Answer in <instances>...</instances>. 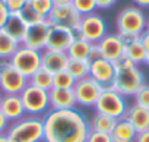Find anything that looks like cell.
<instances>
[{
  "label": "cell",
  "instance_id": "cell-1",
  "mask_svg": "<svg viewBox=\"0 0 149 142\" xmlns=\"http://www.w3.org/2000/svg\"><path fill=\"white\" fill-rule=\"evenodd\" d=\"M89 120L78 108L50 110L44 116V142H86Z\"/></svg>",
  "mask_w": 149,
  "mask_h": 142
},
{
  "label": "cell",
  "instance_id": "cell-2",
  "mask_svg": "<svg viewBox=\"0 0 149 142\" xmlns=\"http://www.w3.org/2000/svg\"><path fill=\"white\" fill-rule=\"evenodd\" d=\"M6 133L18 142H44V117L26 114L10 123Z\"/></svg>",
  "mask_w": 149,
  "mask_h": 142
},
{
  "label": "cell",
  "instance_id": "cell-3",
  "mask_svg": "<svg viewBox=\"0 0 149 142\" xmlns=\"http://www.w3.org/2000/svg\"><path fill=\"white\" fill-rule=\"evenodd\" d=\"M148 18L143 13V10L137 6H127L124 8L116 19V27L118 34H133V35H142V32L146 31Z\"/></svg>",
  "mask_w": 149,
  "mask_h": 142
},
{
  "label": "cell",
  "instance_id": "cell-4",
  "mask_svg": "<svg viewBox=\"0 0 149 142\" xmlns=\"http://www.w3.org/2000/svg\"><path fill=\"white\" fill-rule=\"evenodd\" d=\"M145 84L146 82H145L143 72L137 66H133L130 69L117 70L113 82V88L124 97H134L136 92Z\"/></svg>",
  "mask_w": 149,
  "mask_h": 142
},
{
  "label": "cell",
  "instance_id": "cell-5",
  "mask_svg": "<svg viewBox=\"0 0 149 142\" xmlns=\"http://www.w3.org/2000/svg\"><path fill=\"white\" fill-rule=\"evenodd\" d=\"M25 107V113L29 116H38L44 117L50 110V97L48 91H44L41 88H37L34 85H26L25 90L19 94Z\"/></svg>",
  "mask_w": 149,
  "mask_h": 142
},
{
  "label": "cell",
  "instance_id": "cell-6",
  "mask_svg": "<svg viewBox=\"0 0 149 142\" xmlns=\"http://www.w3.org/2000/svg\"><path fill=\"white\" fill-rule=\"evenodd\" d=\"M94 108H95V113H102L114 119H120V117H124L129 106L124 95L117 92L114 88H105L101 92Z\"/></svg>",
  "mask_w": 149,
  "mask_h": 142
},
{
  "label": "cell",
  "instance_id": "cell-7",
  "mask_svg": "<svg viewBox=\"0 0 149 142\" xmlns=\"http://www.w3.org/2000/svg\"><path fill=\"white\" fill-rule=\"evenodd\" d=\"M76 37H81L91 44H98L108 32H107V22L98 13H89L82 16L79 28L74 31Z\"/></svg>",
  "mask_w": 149,
  "mask_h": 142
},
{
  "label": "cell",
  "instance_id": "cell-8",
  "mask_svg": "<svg viewBox=\"0 0 149 142\" xmlns=\"http://www.w3.org/2000/svg\"><path fill=\"white\" fill-rule=\"evenodd\" d=\"M10 63L25 78L29 79L41 67V51L21 44L15 54L10 57Z\"/></svg>",
  "mask_w": 149,
  "mask_h": 142
},
{
  "label": "cell",
  "instance_id": "cell-9",
  "mask_svg": "<svg viewBox=\"0 0 149 142\" xmlns=\"http://www.w3.org/2000/svg\"><path fill=\"white\" fill-rule=\"evenodd\" d=\"M26 85L28 78L13 67L10 60H0V91L3 94H21Z\"/></svg>",
  "mask_w": 149,
  "mask_h": 142
},
{
  "label": "cell",
  "instance_id": "cell-10",
  "mask_svg": "<svg viewBox=\"0 0 149 142\" xmlns=\"http://www.w3.org/2000/svg\"><path fill=\"white\" fill-rule=\"evenodd\" d=\"M104 88L91 76L76 81L73 87V92L76 97V104L82 107H94L101 95Z\"/></svg>",
  "mask_w": 149,
  "mask_h": 142
},
{
  "label": "cell",
  "instance_id": "cell-11",
  "mask_svg": "<svg viewBox=\"0 0 149 142\" xmlns=\"http://www.w3.org/2000/svg\"><path fill=\"white\" fill-rule=\"evenodd\" d=\"M81 19H82V15L72 6V3L56 5L53 8V10L50 12V15L47 16V21L51 25L66 27V28H70L73 31H76L79 28Z\"/></svg>",
  "mask_w": 149,
  "mask_h": 142
},
{
  "label": "cell",
  "instance_id": "cell-12",
  "mask_svg": "<svg viewBox=\"0 0 149 142\" xmlns=\"http://www.w3.org/2000/svg\"><path fill=\"white\" fill-rule=\"evenodd\" d=\"M50 28H51V24L47 19H44L42 22L29 25L22 45H26V47L38 50V51H44L45 47H47V41H48V35H50Z\"/></svg>",
  "mask_w": 149,
  "mask_h": 142
},
{
  "label": "cell",
  "instance_id": "cell-13",
  "mask_svg": "<svg viewBox=\"0 0 149 142\" xmlns=\"http://www.w3.org/2000/svg\"><path fill=\"white\" fill-rule=\"evenodd\" d=\"M89 76L94 78L104 90L113 88V82H114V76H116L114 63L107 59H102V57L91 62Z\"/></svg>",
  "mask_w": 149,
  "mask_h": 142
},
{
  "label": "cell",
  "instance_id": "cell-14",
  "mask_svg": "<svg viewBox=\"0 0 149 142\" xmlns=\"http://www.w3.org/2000/svg\"><path fill=\"white\" fill-rule=\"evenodd\" d=\"M74 38H76V34L73 29L60 25H51L45 48L54 51H67Z\"/></svg>",
  "mask_w": 149,
  "mask_h": 142
},
{
  "label": "cell",
  "instance_id": "cell-15",
  "mask_svg": "<svg viewBox=\"0 0 149 142\" xmlns=\"http://www.w3.org/2000/svg\"><path fill=\"white\" fill-rule=\"evenodd\" d=\"M0 111L3 113V116L10 123L26 116L25 107L19 94H3V98L0 101Z\"/></svg>",
  "mask_w": 149,
  "mask_h": 142
},
{
  "label": "cell",
  "instance_id": "cell-16",
  "mask_svg": "<svg viewBox=\"0 0 149 142\" xmlns=\"http://www.w3.org/2000/svg\"><path fill=\"white\" fill-rule=\"evenodd\" d=\"M97 45L100 48L101 57L110 62H116L121 54H124V44L121 43L118 34H107Z\"/></svg>",
  "mask_w": 149,
  "mask_h": 142
},
{
  "label": "cell",
  "instance_id": "cell-17",
  "mask_svg": "<svg viewBox=\"0 0 149 142\" xmlns=\"http://www.w3.org/2000/svg\"><path fill=\"white\" fill-rule=\"evenodd\" d=\"M48 97H50L51 110H70V108H76L78 106L73 90L51 88L48 91Z\"/></svg>",
  "mask_w": 149,
  "mask_h": 142
},
{
  "label": "cell",
  "instance_id": "cell-18",
  "mask_svg": "<svg viewBox=\"0 0 149 142\" xmlns=\"http://www.w3.org/2000/svg\"><path fill=\"white\" fill-rule=\"evenodd\" d=\"M69 62V56L66 51H54V50H44L41 51V66L51 73H57L66 69Z\"/></svg>",
  "mask_w": 149,
  "mask_h": 142
},
{
  "label": "cell",
  "instance_id": "cell-19",
  "mask_svg": "<svg viewBox=\"0 0 149 142\" xmlns=\"http://www.w3.org/2000/svg\"><path fill=\"white\" fill-rule=\"evenodd\" d=\"M124 117L133 125L137 133L149 129V108L140 107L137 104L129 106Z\"/></svg>",
  "mask_w": 149,
  "mask_h": 142
},
{
  "label": "cell",
  "instance_id": "cell-20",
  "mask_svg": "<svg viewBox=\"0 0 149 142\" xmlns=\"http://www.w3.org/2000/svg\"><path fill=\"white\" fill-rule=\"evenodd\" d=\"M29 25L22 19L21 13H10L9 15V19L6 22V25L3 27V29L15 40L18 41L19 44L24 43V38L26 35V31H28Z\"/></svg>",
  "mask_w": 149,
  "mask_h": 142
},
{
  "label": "cell",
  "instance_id": "cell-21",
  "mask_svg": "<svg viewBox=\"0 0 149 142\" xmlns=\"http://www.w3.org/2000/svg\"><path fill=\"white\" fill-rule=\"evenodd\" d=\"M110 135L113 142H134L137 132L126 117H120L117 119L116 126Z\"/></svg>",
  "mask_w": 149,
  "mask_h": 142
},
{
  "label": "cell",
  "instance_id": "cell-22",
  "mask_svg": "<svg viewBox=\"0 0 149 142\" xmlns=\"http://www.w3.org/2000/svg\"><path fill=\"white\" fill-rule=\"evenodd\" d=\"M94 44H91L89 41L81 38V37H76L73 40V43L70 44V47L67 48V56L69 59H79V60H88L89 57V53H91V48H92Z\"/></svg>",
  "mask_w": 149,
  "mask_h": 142
},
{
  "label": "cell",
  "instance_id": "cell-23",
  "mask_svg": "<svg viewBox=\"0 0 149 142\" xmlns=\"http://www.w3.org/2000/svg\"><path fill=\"white\" fill-rule=\"evenodd\" d=\"M116 122H117V119H114L111 116H107L102 113H95L92 116V119L89 120V127H91V130H95V132L111 133L116 126Z\"/></svg>",
  "mask_w": 149,
  "mask_h": 142
},
{
  "label": "cell",
  "instance_id": "cell-24",
  "mask_svg": "<svg viewBox=\"0 0 149 142\" xmlns=\"http://www.w3.org/2000/svg\"><path fill=\"white\" fill-rule=\"evenodd\" d=\"M66 70L74 78V81L84 79V78L89 76L91 62L89 60H79V59H69Z\"/></svg>",
  "mask_w": 149,
  "mask_h": 142
},
{
  "label": "cell",
  "instance_id": "cell-25",
  "mask_svg": "<svg viewBox=\"0 0 149 142\" xmlns=\"http://www.w3.org/2000/svg\"><path fill=\"white\" fill-rule=\"evenodd\" d=\"M53 81H54V73H51L50 70H47V69H44L41 66L37 72L28 79V84L34 85L37 88H41L44 91H50L53 88Z\"/></svg>",
  "mask_w": 149,
  "mask_h": 142
},
{
  "label": "cell",
  "instance_id": "cell-26",
  "mask_svg": "<svg viewBox=\"0 0 149 142\" xmlns=\"http://www.w3.org/2000/svg\"><path fill=\"white\" fill-rule=\"evenodd\" d=\"M21 44L15 41L3 28L0 29V60H10Z\"/></svg>",
  "mask_w": 149,
  "mask_h": 142
},
{
  "label": "cell",
  "instance_id": "cell-27",
  "mask_svg": "<svg viewBox=\"0 0 149 142\" xmlns=\"http://www.w3.org/2000/svg\"><path fill=\"white\" fill-rule=\"evenodd\" d=\"M124 53L130 57V60L136 66H139L140 63H145V57H146V53L148 51L143 47V44L140 41V37H139L137 40H134L133 43H130L129 45L124 47Z\"/></svg>",
  "mask_w": 149,
  "mask_h": 142
},
{
  "label": "cell",
  "instance_id": "cell-28",
  "mask_svg": "<svg viewBox=\"0 0 149 142\" xmlns=\"http://www.w3.org/2000/svg\"><path fill=\"white\" fill-rule=\"evenodd\" d=\"M74 84V78L67 72V70H61V72L54 73V81H53V88H58V90H73Z\"/></svg>",
  "mask_w": 149,
  "mask_h": 142
},
{
  "label": "cell",
  "instance_id": "cell-29",
  "mask_svg": "<svg viewBox=\"0 0 149 142\" xmlns=\"http://www.w3.org/2000/svg\"><path fill=\"white\" fill-rule=\"evenodd\" d=\"M21 13V16H22V19L28 24V25H34V24H38V22H42L45 18H42L31 5H29V0H28V3L25 5V8L19 12Z\"/></svg>",
  "mask_w": 149,
  "mask_h": 142
},
{
  "label": "cell",
  "instance_id": "cell-30",
  "mask_svg": "<svg viewBox=\"0 0 149 142\" xmlns=\"http://www.w3.org/2000/svg\"><path fill=\"white\" fill-rule=\"evenodd\" d=\"M72 6L76 9L82 16L94 13L97 10V3L95 0H72Z\"/></svg>",
  "mask_w": 149,
  "mask_h": 142
},
{
  "label": "cell",
  "instance_id": "cell-31",
  "mask_svg": "<svg viewBox=\"0 0 149 142\" xmlns=\"http://www.w3.org/2000/svg\"><path fill=\"white\" fill-rule=\"evenodd\" d=\"M29 5L45 19L50 15V12L53 10V8H54L53 0H29Z\"/></svg>",
  "mask_w": 149,
  "mask_h": 142
},
{
  "label": "cell",
  "instance_id": "cell-32",
  "mask_svg": "<svg viewBox=\"0 0 149 142\" xmlns=\"http://www.w3.org/2000/svg\"><path fill=\"white\" fill-rule=\"evenodd\" d=\"M134 104L140 106V107H145V108H149V85L145 84L134 95Z\"/></svg>",
  "mask_w": 149,
  "mask_h": 142
},
{
  "label": "cell",
  "instance_id": "cell-33",
  "mask_svg": "<svg viewBox=\"0 0 149 142\" xmlns=\"http://www.w3.org/2000/svg\"><path fill=\"white\" fill-rule=\"evenodd\" d=\"M114 63V67H116V72L117 70H124V69H130V67H133V66H136L132 60H130V57L124 53V54H121L116 62H113Z\"/></svg>",
  "mask_w": 149,
  "mask_h": 142
},
{
  "label": "cell",
  "instance_id": "cell-34",
  "mask_svg": "<svg viewBox=\"0 0 149 142\" xmlns=\"http://www.w3.org/2000/svg\"><path fill=\"white\" fill-rule=\"evenodd\" d=\"M26 3L28 0H5V5L10 13H19Z\"/></svg>",
  "mask_w": 149,
  "mask_h": 142
},
{
  "label": "cell",
  "instance_id": "cell-35",
  "mask_svg": "<svg viewBox=\"0 0 149 142\" xmlns=\"http://www.w3.org/2000/svg\"><path fill=\"white\" fill-rule=\"evenodd\" d=\"M86 142H113V139H111L110 133H102V132L91 130L89 135H88Z\"/></svg>",
  "mask_w": 149,
  "mask_h": 142
},
{
  "label": "cell",
  "instance_id": "cell-36",
  "mask_svg": "<svg viewBox=\"0 0 149 142\" xmlns=\"http://www.w3.org/2000/svg\"><path fill=\"white\" fill-rule=\"evenodd\" d=\"M9 15H10V12L8 10L5 2H2V0H0V29L6 25V22H8V19H9Z\"/></svg>",
  "mask_w": 149,
  "mask_h": 142
},
{
  "label": "cell",
  "instance_id": "cell-37",
  "mask_svg": "<svg viewBox=\"0 0 149 142\" xmlns=\"http://www.w3.org/2000/svg\"><path fill=\"white\" fill-rule=\"evenodd\" d=\"M95 3L97 9H110L117 3V0H95Z\"/></svg>",
  "mask_w": 149,
  "mask_h": 142
},
{
  "label": "cell",
  "instance_id": "cell-38",
  "mask_svg": "<svg viewBox=\"0 0 149 142\" xmlns=\"http://www.w3.org/2000/svg\"><path fill=\"white\" fill-rule=\"evenodd\" d=\"M117 34H118V32H117ZM118 37H120L121 43L124 44V47H126V45H129L130 43H133L134 40H137V38H139V35H133V34H118Z\"/></svg>",
  "mask_w": 149,
  "mask_h": 142
},
{
  "label": "cell",
  "instance_id": "cell-39",
  "mask_svg": "<svg viewBox=\"0 0 149 142\" xmlns=\"http://www.w3.org/2000/svg\"><path fill=\"white\" fill-rule=\"evenodd\" d=\"M9 125H10V122L3 116L2 111H0V133H6L8 129H9Z\"/></svg>",
  "mask_w": 149,
  "mask_h": 142
},
{
  "label": "cell",
  "instance_id": "cell-40",
  "mask_svg": "<svg viewBox=\"0 0 149 142\" xmlns=\"http://www.w3.org/2000/svg\"><path fill=\"white\" fill-rule=\"evenodd\" d=\"M97 59H101V53H100L98 45H97V44H94V45H92V48H91V53H89L88 60H89V62H94V60H97Z\"/></svg>",
  "mask_w": 149,
  "mask_h": 142
},
{
  "label": "cell",
  "instance_id": "cell-41",
  "mask_svg": "<svg viewBox=\"0 0 149 142\" xmlns=\"http://www.w3.org/2000/svg\"><path fill=\"white\" fill-rule=\"evenodd\" d=\"M134 142H149V129L148 130H143V132H139L136 135Z\"/></svg>",
  "mask_w": 149,
  "mask_h": 142
},
{
  "label": "cell",
  "instance_id": "cell-42",
  "mask_svg": "<svg viewBox=\"0 0 149 142\" xmlns=\"http://www.w3.org/2000/svg\"><path fill=\"white\" fill-rule=\"evenodd\" d=\"M140 41H142L143 47L146 48V51H149V31H148V29H146L145 32H142V35H140Z\"/></svg>",
  "mask_w": 149,
  "mask_h": 142
},
{
  "label": "cell",
  "instance_id": "cell-43",
  "mask_svg": "<svg viewBox=\"0 0 149 142\" xmlns=\"http://www.w3.org/2000/svg\"><path fill=\"white\" fill-rule=\"evenodd\" d=\"M137 8H149V0H133Z\"/></svg>",
  "mask_w": 149,
  "mask_h": 142
},
{
  "label": "cell",
  "instance_id": "cell-44",
  "mask_svg": "<svg viewBox=\"0 0 149 142\" xmlns=\"http://www.w3.org/2000/svg\"><path fill=\"white\" fill-rule=\"evenodd\" d=\"M53 3H54V6L56 5H69V3H72V0H53Z\"/></svg>",
  "mask_w": 149,
  "mask_h": 142
},
{
  "label": "cell",
  "instance_id": "cell-45",
  "mask_svg": "<svg viewBox=\"0 0 149 142\" xmlns=\"http://www.w3.org/2000/svg\"><path fill=\"white\" fill-rule=\"evenodd\" d=\"M0 142H8V133H0Z\"/></svg>",
  "mask_w": 149,
  "mask_h": 142
},
{
  "label": "cell",
  "instance_id": "cell-46",
  "mask_svg": "<svg viewBox=\"0 0 149 142\" xmlns=\"http://www.w3.org/2000/svg\"><path fill=\"white\" fill-rule=\"evenodd\" d=\"M145 64H148V66H149V51L146 53V57H145Z\"/></svg>",
  "mask_w": 149,
  "mask_h": 142
},
{
  "label": "cell",
  "instance_id": "cell-47",
  "mask_svg": "<svg viewBox=\"0 0 149 142\" xmlns=\"http://www.w3.org/2000/svg\"><path fill=\"white\" fill-rule=\"evenodd\" d=\"M8 142H18V141H15L13 138H10V136H8Z\"/></svg>",
  "mask_w": 149,
  "mask_h": 142
},
{
  "label": "cell",
  "instance_id": "cell-48",
  "mask_svg": "<svg viewBox=\"0 0 149 142\" xmlns=\"http://www.w3.org/2000/svg\"><path fill=\"white\" fill-rule=\"evenodd\" d=\"M2 98H3V92L0 91V101H2Z\"/></svg>",
  "mask_w": 149,
  "mask_h": 142
},
{
  "label": "cell",
  "instance_id": "cell-49",
  "mask_svg": "<svg viewBox=\"0 0 149 142\" xmlns=\"http://www.w3.org/2000/svg\"><path fill=\"white\" fill-rule=\"evenodd\" d=\"M146 29L149 31V19H148V25H146Z\"/></svg>",
  "mask_w": 149,
  "mask_h": 142
},
{
  "label": "cell",
  "instance_id": "cell-50",
  "mask_svg": "<svg viewBox=\"0 0 149 142\" xmlns=\"http://www.w3.org/2000/svg\"><path fill=\"white\" fill-rule=\"evenodd\" d=\"M2 2H5V0H2Z\"/></svg>",
  "mask_w": 149,
  "mask_h": 142
}]
</instances>
